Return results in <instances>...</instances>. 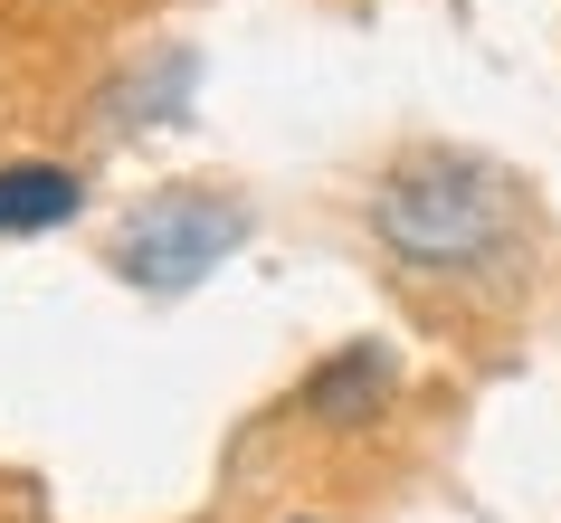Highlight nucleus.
<instances>
[{
	"label": "nucleus",
	"mask_w": 561,
	"mask_h": 523,
	"mask_svg": "<svg viewBox=\"0 0 561 523\" xmlns=\"http://www.w3.org/2000/svg\"><path fill=\"white\" fill-rule=\"evenodd\" d=\"M371 229H381L390 258L428 266V276H476V266H495L514 248L524 209H514V181L495 162H476V152H410L371 191Z\"/></svg>",
	"instance_id": "obj_1"
},
{
	"label": "nucleus",
	"mask_w": 561,
	"mask_h": 523,
	"mask_svg": "<svg viewBox=\"0 0 561 523\" xmlns=\"http://www.w3.org/2000/svg\"><path fill=\"white\" fill-rule=\"evenodd\" d=\"M229 248H248V201H219V191H162V201H144L134 219H124L115 266H124V286L181 295V286H201Z\"/></svg>",
	"instance_id": "obj_2"
},
{
	"label": "nucleus",
	"mask_w": 561,
	"mask_h": 523,
	"mask_svg": "<svg viewBox=\"0 0 561 523\" xmlns=\"http://www.w3.org/2000/svg\"><path fill=\"white\" fill-rule=\"evenodd\" d=\"M390 390H400V352L390 343H343L305 372V419L314 429H371L390 409Z\"/></svg>",
	"instance_id": "obj_3"
},
{
	"label": "nucleus",
	"mask_w": 561,
	"mask_h": 523,
	"mask_svg": "<svg viewBox=\"0 0 561 523\" xmlns=\"http://www.w3.org/2000/svg\"><path fill=\"white\" fill-rule=\"evenodd\" d=\"M77 209H87V181L67 172V162H0V238L58 229Z\"/></svg>",
	"instance_id": "obj_4"
},
{
	"label": "nucleus",
	"mask_w": 561,
	"mask_h": 523,
	"mask_svg": "<svg viewBox=\"0 0 561 523\" xmlns=\"http://www.w3.org/2000/svg\"><path fill=\"white\" fill-rule=\"evenodd\" d=\"M191 87H201V58H191V48H162L152 67H134V77L105 95V115L115 124H181L191 115Z\"/></svg>",
	"instance_id": "obj_5"
}]
</instances>
